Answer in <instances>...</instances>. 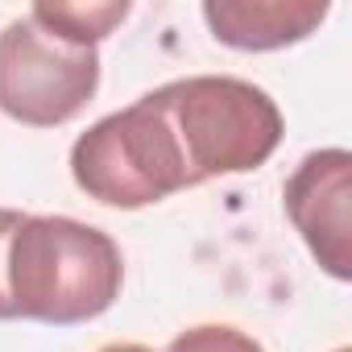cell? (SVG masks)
<instances>
[{
    "instance_id": "3957f363",
    "label": "cell",
    "mask_w": 352,
    "mask_h": 352,
    "mask_svg": "<svg viewBox=\"0 0 352 352\" xmlns=\"http://www.w3.org/2000/svg\"><path fill=\"white\" fill-rule=\"evenodd\" d=\"M71 179L87 199L124 212L195 187L179 137L149 91L79 133L71 145Z\"/></svg>"
},
{
    "instance_id": "9c48e42d",
    "label": "cell",
    "mask_w": 352,
    "mask_h": 352,
    "mask_svg": "<svg viewBox=\"0 0 352 352\" xmlns=\"http://www.w3.org/2000/svg\"><path fill=\"white\" fill-rule=\"evenodd\" d=\"M21 220H25V212L0 208V319H17L13 298H9V245H13V232L21 228Z\"/></svg>"
},
{
    "instance_id": "30bf717a",
    "label": "cell",
    "mask_w": 352,
    "mask_h": 352,
    "mask_svg": "<svg viewBox=\"0 0 352 352\" xmlns=\"http://www.w3.org/2000/svg\"><path fill=\"white\" fill-rule=\"evenodd\" d=\"M100 352H153V348H145V344H104Z\"/></svg>"
},
{
    "instance_id": "8992f818",
    "label": "cell",
    "mask_w": 352,
    "mask_h": 352,
    "mask_svg": "<svg viewBox=\"0 0 352 352\" xmlns=\"http://www.w3.org/2000/svg\"><path fill=\"white\" fill-rule=\"evenodd\" d=\"M327 0H204V21L232 50H282L327 21Z\"/></svg>"
},
{
    "instance_id": "52a82bcc",
    "label": "cell",
    "mask_w": 352,
    "mask_h": 352,
    "mask_svg": "<svg viewBox=\"0 0 352 352\" xmlns=\"http://www.w3.org/2000/svg\"><path fill=\"white\" fill-rule=\"evenodd\" d=\"M129 13H133L129 0H100V5H34V9H30V17H34L46 34H54V38H63V42H71V46H91V50H96V42H104Z\"/></svg>"
},
{
    "instance_id": "ba28073f",
    "label": "cell",
    "mask_w": 352,
    "mask_h": 352,
    "mask_svg": "<svg viewBox=\"0 0 352 352\" xmlns=\"http://www.w3.org/2000/svg\"><path fill=\"white\" fill-rule=\"evenodd\" d=\"M166 352H265V348L232 323H195L174 336Z\"/></svg>"
},
{
    "instance_id": "277c9868",
    "label": "cell",
    "mask_w": 352,
    "mask_h": 352,
    "mask_svg": "<svg viewBox=\"0 0 352 352\" xmlns=\"http://www.w3.org/2000/svg\"><path fill=\"white\" fill-rule=\"evenodd\" d=\"M100 87V54L46 34L30 13L0 30V112L54 129L75 120Z\"/></svg>"
},
{
    "instance_id": "8fae6325",
    "label": "cell",
    "mask_w": 352,
    "mask_h": 352,
    "mask_svg": "<svg viewBox=\"0 0 352 352\" xmlns=\"http://www.w3.org/2000/svg\"><path fill=\"white\" fill-rule=\"evenodd\" d=\"M336 352H348V348H336Z\"/></svg>"
},
{
    "instance_id": "6da1fadb",
    "label": "cell",
    "mask_w": 352,
    "mask_h": 352,
    "mask_svg": "<svg viewBox=\"0 0 352 352\" xmlns=\"http://www.w3.org/2000/svg\"><path fill=\"white\" fill-rule=\"evenodd\" d=\"M124 257L108 232L71 216H25L9 245V298L17 319L71 327L120 298Z\"/></svg>"
},
{
    "instance_id": "7a4b0ae2",
    "label": "cell",
    "mask_w": 352,
    "mask_h": 352,
    "mask_svg": "<svg viewBox=\"0 0 352 352\" xmlns=\"http://www.w3.org/2000/svg\"><path fill=\"white\" fill-rule=\"evenodd\" d=\"M149 96L179 137L195 187L265 166L286 133L274 96L236 75H191Z\"/></svg>"
},
{
    "instance_id": "5b68a950",
    "label": "cell",
    "mask_w": 352,
    "mask_h": 352,
    "mask_svg": "<svg viewBox=\"0 0 352 352\" xmlns=\"http://www.w3.org/2000/svg\"><path fill=\"white\" fill-rule=\"evenodd\" d=\"M282 204L311 257L336 278H352V153L315 149L282 187Z\"/></svg>"
}]
</instances>
